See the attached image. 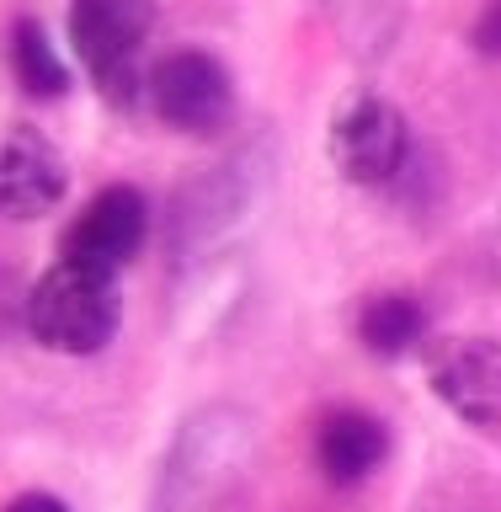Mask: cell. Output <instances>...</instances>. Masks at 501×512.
Here are the masks:
<instances>
[{"instance_id": "cell-4", "label": "cell", "mask_w": 501, "mask_h": 512, "mask_svg": "<svg viewBox=\"0 0 501 512\" xmlns=\"http://www.w3.org/2000/svg\"><path fill=\"white\" fill-rule=\"evenodd\" d=\"M150 107L166 128H176V134H192V139L219 134V128L235 118L230 70H224L214 54H198V48L166 54L150 75Z\"/></svg>"}, {"instance_id": "cell-12", "label": "cell", "mask_w": 501, "mask_h": 512, "mask_svg": "<svg viewBox=\"0 0 501 512\" xmlns=\"http://www.w3.org/2000/svg\"><path fill=\"white\" fill-rule=\"evenodd\" d=\"M6 512H70V507H64L59 496H48V491H27V496H16Z\"/></svg>"}, {"instance_id": "cell-3", "label": "cell", "mask_w": 501, "mask_h": 512, "mask_svg": "<svg viewBox=\"0 0 501 512\" xmlns=\"http://www.w3.org/2000/svg\"><path fill=\"white\" fill-rule=\"evenodd\" d=\"M326 150H331V166L358 187H379V182H395L400 166L411 155V128L400 118L395 102L363 91L342 102V112L331 118V134H326Z\"/></svg>"}, {"instance_id": "cell-8", "label": "cell", "mask_w": 501, "mask_h": 512, "mask_svg": "<svg viewBox=\"0 0 501 512\" xmlns=\"http://www.w3.org/2000/svg\"><path fill=\"white\" fill-rule=\"evenodd\" d=\"M384 448H390V438H384V427L368 411H331L326 422H320L315 459H320V470H326V480L358 486V480H368L379 470Z\"/></svg>"}, {"instance_id": "cell-1", "label": "cell", "mask_w": 501, "mask_h": 512, "mask_svg": "<svg viewBox=\"0 0 501 512\" xmlns=\"http://www.w3.org/2000/svg\"><path fill=\"white\" fill-rule=\"evenodd\" d=\"M27 331L38 336V347L64 352V358L102 352L118 331V288L102 272L59 262L27 294Z\"/></svg>"}, {"instance_id": "cell-10", "label": "cell", "mask_w": 501, "mask_h": 512, "mask_svg": "<svg viewBox=\"0 0 501 512\" xmlns=\"http://www.w3.org/2000/svg\"><path fill=\"white\" fill-rule=\"evenodd\" d=\"M11 64H16V80L32 91V96H59L70 86V70H64V59L54 54V43H48V32L22 16V22L11 27Z\"/></svg>"}, {"instance_id": "cell-6", "label": "cell", "mask_w": 501, "mask_h": 512, "mask_svg": "<svg viewBox=\"0 0 501 512\" xmlns=\"http://www.w3.org/2000/svg\"><path fill=\"white\" fill-rule=\"evenodd\" d=\"M432 390L454 416L475 427H501V342L454 336L432 352Z\"/></svg>"}, {"instance_id": "cell-7", "label": "cell", "mask_w": 501, "mask_h": 512, "mask_svg": "<svg viewBox=\"0 0 501 512\" xmlns=\"http://www.w3.org/2000/svg\"><path fill=\"white\" fill-rule=\"evenodd\" d=\"M70 166L38 128H11L0 139V219H38L59 208Z\"/></svg>"}, {"instance_id": "cell-9", "label": "cell", "mask_w": 501, "mask_h": 512, "mask_svg": "<svg viewBox=\"0 0 501 512\" xmlns=\"http://www.w3.org/2000/svg\"><path fill=\"white\" fill-rule=\"evenodd\" d=\"M358 336L363 347L374 352V358H400V352H411L416 342L427 336V310L416 294H400V288H390V294H374L358 310Z\"/></svg>"}, {"instance_id": "cell-11", "label": "cell", "mask_w": 501, "mask_h": 512, "mask_svg": "<svg viewBox=\"0 0 501 512\" xmlns=\"http://www.w3.org/2000/svg\"><path fill=\"white\" fill-rule=\"evenodd\" d=\"M475 48H480V54H501V0H486V11H480Z\"/></svg>"}, {"instance_id": "cell-2", "label": "cell", "mask_w": 501, "mask_h": 512, "mask_svg": "<svg viewBox=\"0 0 501 512\" xmlns=\"http://www.w3.org/2000/svg\"><path fill=\"white\" fill-rule=\"evenodd\" d=\"M150 0H70V43L107 102L139 96V54L150 38Z\"/></svg>"}, {"instance_id": "cell-5", "label": "cell", "mask_w": 501, "mask_h": 512, "mask_svg": "<svg viewBox=\"0 0 501 512\" xmlns=\"http://www.w3.org/2000/svg\"><path fill=\"white\" fill-rule=\"evenodd\" d=\"M150 235V203L139 198V187H102L96 198L80 208L64 230V262L102 272L112 278L118 267H128Z\"/></svg>"}]
</instances>
